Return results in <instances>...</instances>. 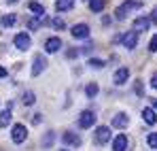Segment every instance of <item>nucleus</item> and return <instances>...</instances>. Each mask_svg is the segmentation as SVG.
<instances>
[{"label":"nucleus","mask_w":157,"mask_h":151,"mask_svg":"<svg viewBox=\"0 0 157 151\" xmlns=\"http://www.w3.org/2000/svg\"><path fill=\"white\" fill-rule=\"evenodd\" d=\"M128 79H130V68L121 66V68H117V70H115V77H113L115 85H125V83H128Z\"/></svg>","instance_id":"obj_8"},{"label":"nucleus","mask_w":157,"mask_h":151,"mask_svg":"<svg viewBox=\"0 0 157 151\" xmlns=\"http://www.w3.org/2000/svg\"><path fill=\"white\" fill-rule=\"evenodd\" d=\"M32 124H40V115H32Z\"/></svg>","instance_id":"obj_33"},{"label":"nucleus","mask_w":157,"mask_h":151,"mask_svg":"<svg viewBox=\"0 0 157 151\" xmlns=\"http://www.w3.org/2000/svg\"><path fill=\"white\" fill-rule=\"evenodd\" d=\"M62 151H68V149H62Z\"/></svg>","instance_id":"obj_37"},{"label":"nucleus","mask_w":157,"mask_h":151,"mask_svg":"<svg viewBox=\"0 0 157 151\" xmlns=\"http://www.w3.org/2000/svg\"><path fill=\"white\" fill-rule=\"evenodd\" d=\"M70 34H72L75 38H87V36H89V26L87 24H75L72 30H70Z\"/></svg>","instance_id":"obj_10"},{"label":"nucleus","mask_w":157,"mask_h":151,"mask_svg":"<svg viewBox=\"0 0 157 151\" xmlns=\"http://www.w3.org/2000/svg\"><path fill=\"white\" fill-rule=\"evenodd\" d=\"M45 68H47V58L43 53H36L34 55V64H32V77H38Z\"/></svg>","instance_id":"obj_4"},{"label":"nucleus","mask_w":157,"mask_h":151,"mask_svg":"<svg viewBox=\"0 0 157 151\" xmlns=\"http://www.w3.org/2000/svg\"><path fill=\"white\" fill-rule=\"evenodd\" d=\"M134 89H136V94H138V96H142V85H140L138 81H136V87H134Z\"/></svg>","instance_id":"obj_29"},{"label":"nucleus","mask_w":157,"mask_h":151,"mask_svg":"<svg viewBox=\"0 0 157 151\" xmlns=\"http://www.w3.org/2000/svg\"><path fill=\"white\" fill-rule=\"evenodd\" d=\"M62 47V41L57 38V36H51V38H47V43H45V51L47 53H57Z\"/></svg>","instance_id":"obj_14"},{"label":"nucleus","mask_w":157,"mask_h":151,"mask_svg":"<svg viewBox=\"0 0 157 151\" xmlns=\"http://www.w3.org/2000/svg\"><path fill=\"white\" fill-rule=\"evenodd\" d=\"M43 24H45V15H43V17H32V19L28 22V28H30V30H36V28H40Z\"/></svg>","instance_id":"obj_22"},{"label":"nucleus","mask_w":157,"mask_h":151,"mask_svg":"<svg viewBox=\"0 0 157 151\" xmlns=\"http://www.w3.org/2000/svg\"><path fill=\"white\" fill-rule=\"evenodd\" d=\"M104 60H100V58H89V66L91 68H104Z\"/></svg>","instance_id":"obj_25"},{"label":"nucleus","mask_w":157,"mask_h":151,"mask_svg":"<svg viewBox=\"0 0 157 151\" xmlns=\"http://www.w3.org/2000/svg\"><path fill=\"white\" fill-rule=\"evenodd\" d=\"M2 77H6V68H4V66H0V79H2Z\"/></svg>","instance_id":"obj_34"},{"label":"nucleus","mask_w":157,"mask_h":151,"mask_svg":"<svg viewBox=\"0 0 157 151\" xmlns=\"http://www.w3.org/2000/svg\"><path fill=\"white\" fill-rule=\"evenodd\" d=\"M153 109H155V111H157V98H155V100H153Z\"/></svg>","instance_id":"obj_35"},{"label":"nucleus","mask_w":157,"mask_h":151,"mask_svg":"<svg viewBox=\"0 0 157 151\" xmlns=\"http://www.w3.org/2000/svg\"><path fill=\"white\" fill-rule=\"evenodd\" d=\"M138 9H142V2H140V0H125L121 6H117V11H115V19L123 22L132 11H138Z\"/></svg>","instance_id":"obj_1"},{"label":"nucleus","mask_w":157,"mask_h":151,"mask_svg":"<svg viewBox=\"0 0 157 151\" xmlns=\"http://www.w3.org/2000/svg\"><path fill=\"white\" fill-rule=\"evenodd\" d=\"M94 138H96V143H98V145H106V143L110 141V128H108V126L96 128V132H94Z\"/></svg>","instance_id":"obj_5"},{"label":"nucleus","mask_w":157,"mask_h":151,"mask_svg":"<svg viewBox=\"0 0 157 151\" xmlns=\"http://www.w3.org/2000/svg\"><path fill=\"white\" fill-rule=\"evenodd\" d=\"M49 24H51V28H55V30H66V24H64L59 17H53V19H49Z\"/></svg>","instance_id":"obj_24"},{"label":"nucleus","mask_w":157,"mask_h":151,"mask_svg":"<svg viewBox=\"0 0 157 151\" xmlns=\"http://www.w3.org/2000/svg\"><path fill=\"white\" fill-rule=\"evenodd\" d=\"M96 124V113L94 111H83L81 115H78V128H91Z\"/></svg>","instance_id":"obj_6"},{"label":"nucleus","mask_w":157,"mask_h":151,"mask_svg":"<svg viewBox=\"0 0 157 151\" xmlns=\"http://www.w3.org/2000/svg\"><path fill=\"white\" fill-rule=\"evenodd\" d=\"M28 6H30V11H32V13H34L36 17H43V15H45V6H43L40 2H34V0H32V2H30Z\"/></svg>","instance_id":"obj_17"},{"label":"nucleus","mask_w":157,"mask_h":151,"mask_svg":"<svg viewBox=\"0 0 157 151\" xmlns=\"http://www.w3.org/2000/svg\"><path fill=\"white\" fill-rule=\"evenodd\" d=\"M98 92H100L98 83H89V85L85 87V94H87V98H96V96H98Z\"/></svg>","instance_id":"obj_21"},{"label":"nucleus","mask_w":157,"mask_h":151,"mask_svg":"<svg viewBox=\"0 0 157 151\" xmlns=\"http://www.w3.org/2000/svg\"><path fill=\"white\" fill-rule=\"evenodd\" d=\"M142 119L149 124V126H155L157 124V113L153 106H147V109H142Z\"/></svg>","instance_id":"obj_12"},{"label":"nucleus","mask_w":157,"mask_h":151,"mask_svg":"<svg viewBox=\"0 0 157 151\" xmlns=\"http://www.w3.org/2000/svg\"><path fill=\"white\" fill-rule=\"evenodd\" d=\"M151 22H153L151 17H136V19H134V30H136V32L149 30V28H151Z\"/></svg>","instance_id":"obj_15"},{"label":"nucleus","mask_w":157,"mask_h":151,"mask_svg":"<svg viewBox=\"0 0 157 151\" xmlns=\"http://www.w3.org/2000/svg\"><path fill=\"white\" fill-rule=\"evenodd\" d=\"M91 49H94V45H85V47H83V49H81V51H83V53H89V51H91Z\"/></svg>","instance_id":"obj_32"},{"label":"nucleus","mask_w":157,"mask_h":151,"mask_svg":"<svg viewBox=\"0 0 157 151\" xmlns=\"http://www.w3.org/2000/svg\"><path fill=\"white\" fill-rule=\"evenodd\" d=\"M149 49L155 53L157 51V34H153V38H151V43H149Z\"/></svg>","instance_id":"obj_28"},{"label":"nucleus","mask_w":157,"mask_h":151,"mask_svg":"<svg viewBox=\"0 0 157 151\" xmlns=\"http://www.w3.org/2000/svg\"><path fill=\"white\" fill-rule=\"evenodd\" d=\"M147 143H149L151 149H157V132H151V134L147 136Z\"/></svg>","instance_id":"obj_26"},{"label":"nucleus","mask_w":157,"mask_h":151,"mask_svg":"<svg viewBox=\"0 0 157 151\" xmlns=\"http://www.w3.org/2000/svg\"><path fill=\"white\" fill-rule=\"evenodd\" d=\"M151 87H155V89H157V75L151 77Z\"/></svg>","instance_id":"obj_31"},{"label":"nucleus","mask_w":157,"mask_h":151,"mask_svg":"<svg viewBox=\"0 0 157 151\" xmlns=\"http://www.w3.org/2000/svg\"><path fill=\"white\" fill-rule=\"evenodd\" d=\"M128 147H130V141L125 134H117L113 138V151H128Z\"/></svg>","instance_id":"obj_9"},{"label":"nucleus","mask_w":157,"mask_h":151,"mask_svg":"<svg viewBox=\"0 0 157 151\" xmlns=\"http://www.w3.org/2000/svg\"><path fill=\"white\" fill-rule=\"evenodd\" d=\"M13 43H15V47H17L19 51H28L30 47H32V38H30L28 32H19V34H15Z\"/></svg>","instance_id":"obj_3"},{"label":"nucleus","mask_w":157,"mask_h":151,"mask_svg":"<svg viewBox=\"0 0 157 151\" xmlns=\"http://www.w3.org/2000/svg\"><path fill=\"white\" fill-rule=\"evenodd\" d=\"M121 45H123L125 49H134V47L138 45V32H136V30L125 32V34L121 36Z\"/></svg>","instance_id":"obj_7"},{"label":"nucleus","mask_w":157,"mask_h":151,"mask_svg":"<svg viewBox=\"0 0 157 151\" xmlns=\"http://www.w3.org/2000/svg\"><path fill=\"white\" fill-rule=\"evenodd\" d=\"M53 141H55V134H53V132H47V134H45V138H43V147L53 145Z\"/></svg>","instance_id":"obj_27"},{"label":"nucleus","mask_w":157,"mask_h":151,"mask_svg":"<svg viewBox=\"0 0 157 151\" xmlns=\"http://www.w3.org/2000/svg\"><path fill=\"white\" fill-rule=\"evenodd\" d=\"M6 2H9V4H13V2H19V0H6Z\"/></svg>","instance_id":"obj_36"},{"label":"nucleus","mask_w":157,"mask_h":151,"mask_svg":"<svg viewBox=\"0 0 157 151\" xmlns=\"http://www.w3.org/2000/svg\"><path fill=\"white\" fill-rule=\"evenodd\" d=\"M26 138H28V128L24 126V124H15L13 130H11V141L19 145V143H24Z\"/></svg>","instance_id":"obj_2"},{"label":"nucleus","mask_w":157,"mask_h":151,"mask_svg":"<svg viewBox=\"0 0 157 151\" xmlns=\"http://www.w3.org/2000/svg\"><path fill=\"white\" fill-rule=\"evenodd\" d=\"M106 0H89V9H91V13H100L102 9H104Z\"/></svg>","instance_id":"obj_19"},{"label":"nucleus","mask_w":157,"mask_h":151,"mask_svg":"<svg viewBox=\"0 0 157 151\" xmlns=\"http://www.w3.org/2000/svg\"><path fill=\"white\" fill-rule=\"evenodd\" d=\"M21 102H24L26 106L34 104V102H36V94H34V92H30V89H28V92H24V96H21Z\"/></svg>","instance_id":"obj_20"},{"label":"nucleus","mask_w":157,"mask_h":151,"mask_svg":"<svg viewBox=\"0 0 157 151\" xmlns=\"http://www.w3.org/2000/svg\"><path fill=\"white\" fill-rule=\"evenodd\" d=\"M62 141H64V145H68V147H78V145H81V136L75 134V132H66V134L62 136Z\"/></svg>","instance_id":"obj_13"},{"label":"nucleus","mask_w":157,"mask_h":151,"mask_svg":"<svg viewBox=\"0 0 157 151\" xmlns=\"http://www.w3.org/2000/svg\"><path fill=\"white\" fill-rule=\"evenodd\" d=\"M0 24L4 26V28H13V26L17 24V15H15V13H6V15L0 19Z\"/></svg>","instance_id":"obj_16"},{"label":"nucleus","mask_w":157,"mask_h":151,"mask_svg":"<svg viewBox=\"0 0 157 151\" xmlns=\"http://www.w3.org/2000/svg\"><path fill=\"white\" fill-rule=\"evenodd\" d=\"M75 6V0H57L55 2V9L57 11H70Z\"/></svg>","instance_id":"obj_18"},{"label":"nucleus","mask_w":157,"mask_h":151,"mask_svg":"<svg viewBox=\"0 0 157 151\" xmlns=\"http://www.w3.org/2000/svg\"><path fill=\"white\" fill-rule=\"evenodd\" d=\"M130 126V117H128V113H117L115 117H113V128H119V130H123V128Z\"/></svg>","instance_id":"obj_11"},{"label":"nucleus","mask_w":157,"mask_h":151,"mask_svg":"<svg viewBox=\"0 0 157 151\" xmlns=\"http://www.w3.org/2000/svg\"><path fill=\"white\" fill-rule=\"evenodd\" d=\"M11 124V111H2L0 113V128H6Z\"/></svg>","instance_id":"obj_23"},{"label":"nucleus","mask_w":157,"mask_h":151,"mask_svg":"<svg viewBox=\"0 0 157 151\" xmlns=\"http://www.w3.org/2000/svg\"><path fill=\"white\" fill-rule=\"evenodd\" d=\"M78 55V49H70L68 51V58H77Z\"/></svg>","instance_id":"obj_30"}]
</instances>
